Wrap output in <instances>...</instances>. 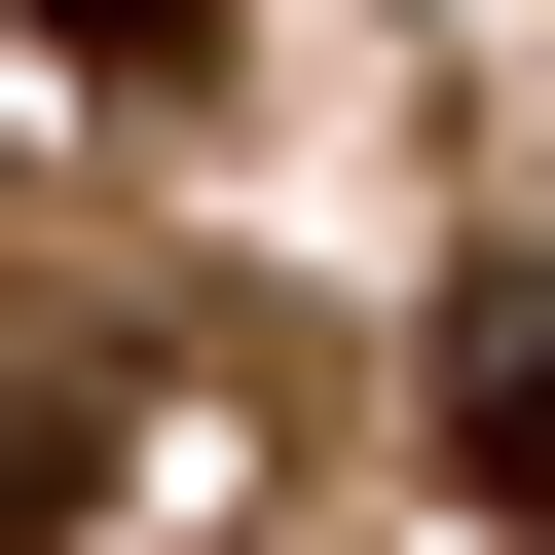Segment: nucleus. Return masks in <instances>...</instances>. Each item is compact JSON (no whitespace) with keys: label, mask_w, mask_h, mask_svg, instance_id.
<instances>
[{"label":"nucleus","mask_w":555,"mask_h":555,"mask_svg":"<svg viewBox=\"0 0 555 555\" xmlns=\"http://www.w3.org/2000/svg\"><path fill=\"white\" fill-rule=\"evenodd\" d=\"M38 38H75V75H222V0H38Z\"/></svg>","instance_id":"nucleus-3"},{"label":"nucleus","mask_w":555,"mask_h":555,"mask_svg":"<svg viewBox=\"0 0 555 555\" xmlns=\"http://www.w3.org/2000/svg\"><path fill=\"white\" fill-rule=\"evenodd\" d=\"M444 481H481V518L555 555V222L481 259V297H444Z\"/></svg>","instance_id":"nucleus-1"},{"label":"nucleus","mask_w":555,"mask_h":555,"mask_svg":"<svg viewBox=\"0 0 555 555\" xmlns=\"http://www.w3.org/2000/svg\"><path fill=\"white\" fill-rule=\"evenodd\" d=\"M38 518H75V371L0 334V555H38Z\"/></svg>","instance_id":"nucleus-2"}]
</instances>
